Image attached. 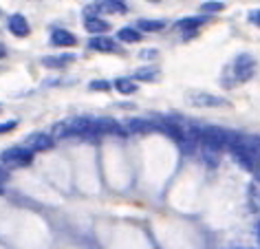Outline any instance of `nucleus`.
<instances>
[{
    "mask_svg": "<svg viewBox=\"0 0 260 249\" xmlns=\"http://www.w3.org/2000/svg\"><path fill=\"white\" fill-rule=\"evenodd\" d=\"M234 139V133H227L223 128L210 126L199 133L201 150H210V152H220V150L230 148V141Z\"/></svg>",
    "mask_w": 260,
    "mask_h": 249,
    "instance_id": "1",
    "label": "nucleus"
},
{
    "mask_svg": "<svg viewBox=\"0 0 260 249\" xmlns=\"http://www.w3.org/2000/svg\"><path fill=\"white\" fill-rule=\"evenodd\" d=\"M0 161H3L5 168H22V166H29L34 161V152L27 148H9L0 154Z\"/></svg>",
    "mask_w": 260,
    "mask_h": 249,
    "instance_id": "2",
    "label": "nucleus"
},
{
    "mask_svg": "<svg viewBox=\"0 0 260 249\" xmlns=\"http://www.w3.org/2000/svg\"><path fill=\"white\" fill-rule=\"evenodd\" d=\"M187 102L194 104L199 108H212V106H227V100L223 97H216V95H210V93H190L187 95Z\"/></svg>",
    "mask_w": 260,
    "mask_h": 249,
    "instance_id": "3",
    "label": "nucleus"
},
{
    "mask_svg": "<svg viewBox=\"0 0 260 249\" xmlns=\"http://www.w3.org/2000/svg\"><path fill=\"white\" fill-rule=\"evenodd\" d=\"M253 69H256V62H253L251 55H238L236 62H234V73H236V77L240 82L249 80L253 75Z\"/></svg>",
    "mask_w": 260,
    "mask_h": 249,
    "instance_id": "4",
    "label": "nucleus"
},
{
    "mask_svg": "<svg viewBox=\"0 0 260 249\" xmlns=\"http://www.w3.org/2000/svg\"><path fill=\"white\" fill-rule=\"evenodd\" d=\"M53 143H55V139L51 135H47V133H36V135H29L27 137V150H31V152H36V150H51L53 148Z\"/></svg>",
    "mask_w": 260,
    "mask_h": 249,
    "instance_id": "5",
    "label": "nucleus"
},
{
    "mask_svg": "<svg viewBox=\"0 0 260 249\" xmlns=\"http://www.w3.org/2000/svg\"><path fill=\"white\" fill-rule=\"evenodd\" d=\"M9 31L16 38H27L31 34V27H29V22H27V18H24V16L14 14L9 18Z\"/></svg>",
    "mask_w": 260,
    "mask_h": 249,
    "instance_id": "6",
    "label": "nucleus"
},
{
    "mask_svg": "<svg viewBox=\"0 0 260 249\" xmlns=\"http://www.w3.org/2000/svg\"><path fill=\"white\" fill-rule=\"evenodd\" d=\"M95 133H106V135H123V128L117 123L113 117H102L95 119Z\"/></svg>",
    "mask_w": 260,
    "mask_h": 249,
    "instance_id": "7",
    "label": "nucleus"
},
{
    "mask_svg": "<svg viewBox=\"0 0 260 249\" xmlns=\"http://www.w3.org/2000/svg\"><path fill=\"white\" fill-rule=\"evenodd\" d=\"M126 128L130 130V133H152V130H157V123L135 117V119H130V121L126 123Z\"/></svg>",
    "mask_w": 260,
    "mask_h": 249,
    "instance_id": "8",
    "label": "nucleus"
},
{
    "mask_svg": "<svg viewBox=\"0 0 260 249\" xmlns=\"http://www.w3.org/2000/svg\"><path fill=\"white\" fill-rule=\"evenodd\" d=\"M51 42L57 44V47H73L75 44V36L71 31H64V29H55L51 34Z\"/></svg>",
    "mask_w": 260,
    "mask_h": 249,
    "instance_id": "9",
    "label": "nucleus"
},
{
    "mask_svg": "<svg viewBox=\"0 0 260 249\" xmlns=\"http://www.w3.org/2000/svg\"><path fill=\"white\" fill-rule=\"evenodd\" d=\"M88 47L93 51H104V53H110V51H115V40L95 36V38H90V40H88Z\"/></svg>",
    "mask_w": 260,
    "mask_h": 249,
    "instance_id": "10",
    "label": "nucleus"
},
{
    "mask_svg": "<svg viewBox=\"0 0 260 249\" xmlns=\"http://www.w3.org/2000/svg\"><path fill=\"white\" fill-rule=\"evenodd\" d=\"M86 31L88 34H104V31L108 29V24L102 20V18H95V16H90V18H86Z\"/></svg>",
    "mask_w": 260,
    "mask_h": 249,
    "instance_id": "11",
    "label": "nucleus"
},
{
    "mask_svg": "<svg viewBox=\"0 0 260 249\" xmlns=\"http://www.w3.org/2000/svg\"><path fill=\"white\" fill-rule=\"evenodd\" d=\"M115 88L119 90L121 95H130V93H135V90H137V84L130 80V77H119V80L115 82Z\"/></svg>",
    "mask_w": 260,
    "mask_h": 249,
    "instance_id": "12",
    "label": "nucleus"
},
{
    "mask_svg": "<svg viewBox=\"0 0 260 249\" xmlns=\"http://www.w3.org/2000/svg\"><path fill=\"white\" fill-rule=\"evenodd\" d=\"M117 38H119L121 42H139L141 40V34H139L137 29H133V27H123V29H119Z\"/></svg>",
    "mask_w": 260,
    "mask_h": 249,
    "instance_id": "13",
    "label": "nucleus"
},
{
    "mask_svg": "<svg viewBox=\"0 0 260 249\" xmlns=\"http://www.w3.org/2000/svg\"><path fill=\"white\" fill-rule=\"evenodd\" d=\"M137 27H139L141 31H148V34H154V31H161V29H164L166 22H164V20H139Z\"/></svg>",
    "mask_w": 260,
    "mask_h": 249,
    "instance_id": "14",
    "label": "nucleus"
},
{
    "mask_svg": "<svg viewBox=\"0 0 260 249\" xmlns=\"http://www.w3.org/2000/svg\"><path fill=\"white\" fill-rule=\"evenodd\" d=\"M73 60H75L73 55H57V57H44L42 64H44V67L57 69V67H64V64H69V62H73Z\"/></svg>",
    "mask_w": 260,
    "mask_h": 249,
    "instance_id": "15",
    "label": "nucleus"
},
{
    "mask_svg": "<svg viewBox=\"0 0 260 249\" xmlns=\"http://www.w3.org/2000/svg\"><path fill=\"white\" fill-rule=\"evenodd\" d=\"M205 22V18H183L177 27L179 29H197V27H201V24Z\"/></svg>",
    "mask_w": 260,
    "mask_h": 249,
    "instance_id": "16",
    "label": "nucleus"
},
{
    "mask_svg": "<svg viewBox=\"0 0 260 249\" xmlns=\"http://www.w3.org/2000/svg\"><path fill=\"white\" fill-rule=\"evenodd\" d=\"M100 7L104 11H110V14H123L126 11V3H102Z\"/></svg>",
    "mask_w": 260,
    "mask_h": 249,
    "instance_id": "17",
    "label": "nucleus"
},
{
    "mask_svg": "<svg viewBox=\"0 0 260 249\" xmlns=\"http://www.w3.org/2000/svg\"><path fill=\"white\" fill-rule=\"evenodd\" d=\"M201 9H203V11H214V14H216V11L225 9V3H220V0H214V3H203V5H201Z\"/></svg>",
    "mask_w": 260,
    "mask_h": 249,
    "instance_id": "18",
    "label": "nucleus"
},
{
    "mask_svg": "<svg viewBox=\"0 0 260 249\" xmlns=\"http://www.w3.org/2000/svg\"><path fill=\"white\" fill-rule=\"evenodd\" d=\"M90 90H110V82L108 80H95L88 84Z\"/></svg>",
    "mask_w": 260,
    "mask_h": 249,
    "instance_id": "19",
    "label": "nucleus"
},
{
    "mask_svg": "<svg viewBox=\"0 0 260 249\" xmlns=\"http://www.w3.org/2000/svg\"><path fill=\"white\" fill-rule=\"evenodd\" d=\"M154 75H157L154 69H146V71H139L135 77H139V80H154Z\"/></svg>",
    "mask_w": 260,
    "mask_h": 249,
    "instance_id": "20",
    "label": "nucleus"
},
{
    "mask_svg": "<svg viewBox=\"0 0 260 249\" xmlns=\"http://www.w3.org/2000/svg\"><path fill=\"white\" fill-rule=\"evenodd\" d=\"M16 128V121L11 119V121H5V123H0V135H5V133H9V130H14Z\"/></svg>",
    "mask_w": 260,
    "mask_h": 249,
    "instance_id": "21",
    "label": "nucleus"
},
{
    "mask_svg": "<svg viewBox=\"0 0 260 249\" xmlns=\"http://www.w3.org/2000/svg\"><path fill=\"white\" fill-rule=\"evenodd\" d=\"M7 179H9L7 168H5V166H0V190H3V185H5V183H7Z\"/></svg>",
    "mask_w": 260,
    "mask_h": 249,
    "instance_id": "22",
    "label": "nucleus"
},
{
    "mask_svg": "<svg viewBox=\"0 0 260 249\" xmlns=\"http://www.w3.org/2000/svg\"><path fill=\"white\" fill-rule=\"evenodd\" d=\"M249 20L256 24V27H260V11H251V14H249Z\"/></svg>",
    "mask_w": 260,
    "mask_h": 249,
    "instance_id": "23",
    "label": "nucleus"
},
{
    "mask_svg": "<svg viewBox=\"0 0 260 249\" xmlns=\"http://www.w3.org/2000/svg\"><path fill=\"white\" fill-rule=\"evenodd\" d=\"M152 55H157V51H141L139 57H152Z\"/></svg>",
    "mask_w": 260,
    "mask_h": 249,
    "instance_id": "24",
    "label": "nucleus"
},
{
    "mask_svg": "<svg viewBox=\"0 0 260 249\" xmlns=\"http://www.w3.org/2000/svg\"><path fill=\"white\" fill-rule=\"evenodd\" d=\"M7 55V49H5V44H0V57Z\"/></svg>",
    "mask_w": 260,
    "mask_h": 249,
    "instance_id": "25",
    "label": "nucleus"
}]
</instances>
